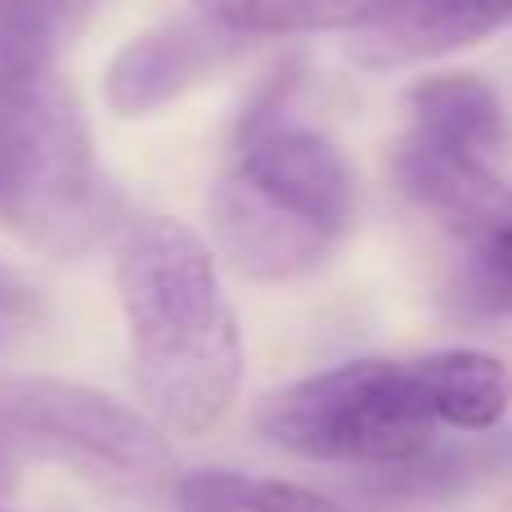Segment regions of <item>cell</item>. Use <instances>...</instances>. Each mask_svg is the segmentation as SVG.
Segmentation results:
<instances>
[{
  "mask_svg": "<svg viewBox=\"0 0 512 512\" xmlns=\"http://www.w3.org/2000/svg\"><path fill=\"white\" fill-rule=\"evenodd\" d=\"M113 279L149 423L176 436L212 432L243 387L239 315L212 248L185 221L144 216L117 243Z\"/></svg>",
  "mask_w": 512,
  "mask_h": 512,
  "instance_id": "6da1fadb",
  "label": "cell"
},
{
  "mask_svg": "<svg viewBox=\"0 0 512 512\" xmlns=\"http://www.w3.org/2000/svg\"><path fill=\"white\" fill-rule=\"evenodd\" d=\"M355 221V176L324 131L252 113L212 198V230L234 270L288 283L337 252Z\"/></svg>",
  "mask_w": 512,
  "mask_h": 512,
  "instance_id": "7a4b0ae2",
  "label": "cell"
},
{
  "mask_svg": "<svg viewBox=\"0 0 512 512\" xmlns=\"http://www.w3.org/2000/svg\"><path fill=\"white\" fill-rule=\"evenodd\" d=\"M122 198L95 158L81 104L50 68L0 86V225L50 256L95 248Z\"/></svg>",
  "mask_w": 512,
  "mask_h": 512,
  "instance_id": "3957f363",
  "label": "cell"
},
{
  "mask_svg": "<svg viewBox=\"0 0 512 512\" xmlns=\"http://www.w3.org/2000/svg\"><path fill=\"white\" fill-rule=\"evenodd\" d=\"M261 441L310 463H414L432 450L436 409L414 360H351L297 378L256 405Z\"/></svg>",
  "mask_w": 512,
  "mask_h": 512,
  "instance_id": "277c9868",
  "label": "cell"
},
{
  "mask_svg": "<svg viewBox=\"0 0 512 512\" xmlns=\"http://www.w3.org/2000/svg\"><path fill=\"white\" fill-rule=\"evenodd\" d=\"M508 108L477 72H436L405 90L391 180L418 212L454 230L504 194Z\"/></svg>",
  "mask_w": 512,
  "mask_h": 512,
  "instance_id": "5b68a950",
  "label": "cell"
},
{
  "mask_svg": "<svg viewBox=\"0 0 512 512\" xmlns=\"http://www.w3.org/2000/svg\"><path fill=\"white\" fill-rule=\"evenodd\" d=\"M0 454L54 459L122 490H153L176 468L167 436L149 414L50 378L0 382Z\"/></svg>",
  "mask_w": 512,
  "mask_h": 512,
  "instance_id": "8992f818",
  "label": "cell"
},
{
  "mask_svg": "<svg viewBox=\"0 0 512 512\" xmlns=\"http://www.w3.org/2000/svg\"><path fill=\"white\" fill-rule=\"evenodd\" d=\"M239 41L243 36L225 32L207 18L153 27L117 50V59L108 63L104 95L122 117L153 113L176 95H185L189 86H198L203 77H212L225 59H234Z\"/></svg>",
  "mask_w": 512,
  "mask_h": 512,
  "instance_id": "52a82bcc",
  "label": "cell"
},
{
  "mask_svg": "<svg viewBox=\"0 0 512 512\" xmlns=\"http://www.w3.org/2000/svg\"><path fill=\"white\" fill-rule=\"evenodd\" d=\"M512 18V0H391L351 32V59L364 68H409L486 41Z\"/></svg>",
  "mask_w": 512,
  "mask_h": 512,
  "instance_id": "ba28073f",
  "label": "cell"
},
{
  "mask_svg": "<svg viewBox=\"0 0 512 512\" xmlns=\"http://www.w3.org/2000/svg\"><path fill=\"white\" fill-rule=\"evenodd\" d=\"M414 369L436 409V423L454 432H490L512 409V369L499 355L454 346L414 355Z\"/></svg>",
  "mask_w": 512,
  "mask_h": 512,
  "instance_id": "9c48e42d",
  "label": "cell"
},
{
  "mask_svg": "<svg viewBox=\"0 0 512 512\" xmlns=\"http://www.w3.org/2000/svg\"><path fill=\"white\" fill-rule=\"evenodd\" d=\"M198 18L234 36H315L360 32L391 0H189Z\"/></svg>",
  "mask_w": 512,
  "mask_h": 512,
  "instance_id": "30bf717a",
  "label": "cell"
},
{
  "mask_svg": "<svg viewBox=\"0 0 512 512\" xmlns=\"http://www.w3.org/2000/svg\"><path fill=\"white\" fill-rule=\"evenodd\" d=\"M459 301L481 319L512 315V194L495 198L486 212L463 225Z\"/></svg>",
  "mask_w": 512,
  "mask_h": 512,
  "instance_id": "8fae6325",
  "label": "cell"
},
{
  "mask_svg": "<svg viewBox=\"0 0 512 512\" xmlns=\"http://www.w3.org/2000/svg\"><path fill=\"white\" fill-rule=\"evenodd\" d=\"M176 512H346L328 495L297 481L256 472L203 468L176 481Z\"/></svg>",
  "mask_w": 512,
  "mask_h": 512,
  "instance_id": "7c38bea8",
  "label": "cell"
},
{
  "mask_svg": "<svg viewBox=\"0 0 512 512\" xmlns=\"http://www.w3.org/2000/svg\"><path fill=\"white\" fill-rule=\"evenodd\" d=\"M81 14H86V0H0V23L36 32L50 45H59V36L72 32Z\"/></svg>",
  "mask_w": 512,
  "mask_h": 512,
  "instance_id": "4fadbf2b",
  "label": "cell"
},
{
  "mask_svg": "<svg viewBox=\"0 0 512 512\" xmlns=\"http://www.w3.org/2000/svg\"><path fill=\"white\" fill-rule=\"evenodd\" d=\"M54 45L36 32H23V27H5L0 23V86L18 77H32V72L50 68Z\"/></svg>",
  "mask_w": 512,
  "mask_h": 512,
  "instance_id": "5bb4252c",
  "label": "cell"
},
{
  "mask_svg": "<svg viewBox=\"0 0 512 512\" xmlns=\"http://www.w3.org/2000/svg\"><path fill=\"white\" fill-rule=\"evenodd\" d=\"M32 319H36L32 288H27L18 274H9L5 265H0V346H5L14 333H23Z\"/></svg>",
  "mask_w": 512,
  "mask_h": 512,
  "instance_id": "9a60e30c",
  "label": "cell"
}]
</instances>
